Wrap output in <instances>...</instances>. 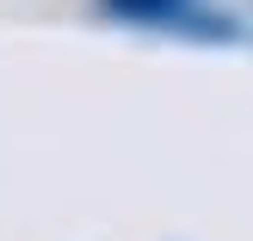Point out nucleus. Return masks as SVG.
I'll return each instance as SVG.
<instances>
[{
  "mask_svg": "<svg viewBox=\"0 0 253 241\" xmlns=\"http://www.w3.org/2000/svg\"><path fill=\"white\" fill-rule=\"evenodd\" d=\"M99 6H105V12H118V19H130V25L179 31V25L198 12V0H99Z\"/></svg>",
  "mask_w": 253,
  "mask_h": 241,
  "instance_id": "1",
  "label": "nucleus"
}]
</instances>
